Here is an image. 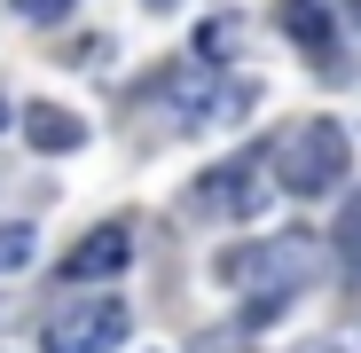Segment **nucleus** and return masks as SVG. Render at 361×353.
Listing matches in <instances>:
<instances>
[{
	"instance_id": "1",
	"label": "nucleus",
	"mask_w": 361,
	"mask_h": 353,
	"mask_svg": "<svg viewBox=\"0 0 361 353\" xmlns=\"http://www.w3.org/2000/svg\"><path fill=\"white\" fill-rule=\"evenodd\" d=\"M353 165V134L338 118H307V126H290L283 149H275V189L283 197H330Z\"/></svg>"
},
{
	"instance_id": "2",
	"label": "nucleus",
	"mask_w": 361,
	"mask_h": 353,
	"mask_svg": "<svg viewBox=\"0 0 361 353\" xmlns=\"http://www.w3.org/2000/svg\"><path fill=\"white\" fill-rule=\"evenodd\" d=\"M134 322H126V306L118 299H87V306H71V314H55L47 330H39V353H118V337H126Z\"/></svg>"
},
{
	"instance_id": "3",
	"label": "nucleus",
	"mask_w": 361,
	"mask_h": 353,
	"mask_svg": "<svg viewBox=\"0 0 361 353\" xmlns=\"http://www.w3.org/2000/svg\"><path fill=\"white\" fill-rule=\"evenodd\" d=\"M197 212L204 220H252L259 212V157H228L212 173H197Z\"/></svg>"
},
{
	"instance_id": "4",
	"label": "nucleus",
	"mask_w": 361,
	"mask_h": 353,
	"mask_svg": "<svg viewBox=\"0 0 361 353\" xmlns=\"http://www.w3.org/2000/svg\"><path fill=\"white\" fill-rule=\"evenodd\" d=\"M126 259H134V228L102 220V228H87L63 252V283H110V275H126Z\"/></svg>"
},
{
	"instance_id": "5",
	"label": "nucleus",
	"mask_w": 361,
	"mask_h": 353,
	"mask_svg": "<svg viewBox=\"0 0 361 353\" xmlns=\"http://www.w3.org/2000/svg\"><path fill=\"white\" fill-rule=\"evenodd\" d=\"M79 134H87V126H79L71 110H55V102H32V110H24V142L47 149V157H55V149H79Z\"/></svg>"
},
{
	"instance_id": "6",
	"label": "nucleus",
	"mask_w": 361,
	"mask_h": 353,
	"mask_svg": "<svg viewBox=\"0 0 361 353\" xmlns=\"http://www.w3.org/2000/svg\"><path fill=\"white\" fill-rule=\"evenodd\" d=\"M283 24H290V39L307 47V55L330 63V16H322V0H283Z\"/></svg>"
},
{
	"instance_id": "7",
	"label": "nucleus",
	"mask_w": 361,
	"mask_h": 353,
	"mask_svg": "<svg viewBox=\"0 0 361 353\" xmlns=\"http://www.w3.org/2000/svg\"><path fill=\"white\" fill-rule=\"evenodd\" d=\"M32 259V228H0V275H16Z\"/></svg>"
},
{
	"instance_id": "8",
	"label": "nucleus",
	"mask_w": 361,
	"mask_h": 353,
	"mask_svg": "<svg viewBox=\"0 0 361 353\" xmlns=\"http://www.w3.org/2000/svg\"><path fill=\"white\" fill-rule=\"evenodd\" d=\"M338 252H345V259L361 267V197H353V204L338 212Z\"/></svg>"
},
{
	"instance_id": "9",
	"label": "nucleus",
	"mask_w": 361,
	"mask_h": 353,
	"mask_svg": "<svg viewBox=\"0 0 361 353\" xmlns=\"http://www.w3.org/2000/svg\"><path fill=\"white\" fill-rule=\"evenodd\" d=\"M8 8H16V16H32V24H55V16L71 8V0H8Z\"/></svg>"
},
{
	"instance_id": "10",
	"label": "nucleus",
	"mask_w": 361,
	"mask_h": 353,
	"mask_svg": "<svg viewBox=\"0 0 361 353\" xmlns=\"http://www.w3.org/2000/svg\"><path fill=\"white\" fill-rule=\"evenodd\" d=\"M0 126H8V102H0Z\"/></svg>"
},
{
	"instance_id": "11",
	"label": "nucleus",
	"mask_w": 361,
	"mask_h": 353,
	"mask_svg": "<svg viewBox=\"0 0 361 353\" xmlns=\"http://www.w3.org/2000/svg\"><path fill=\"white\" fill-rule=\"evenodd\" d=\"M353 8H361V0H353Z\"/></svg>"
}]
</instances>
